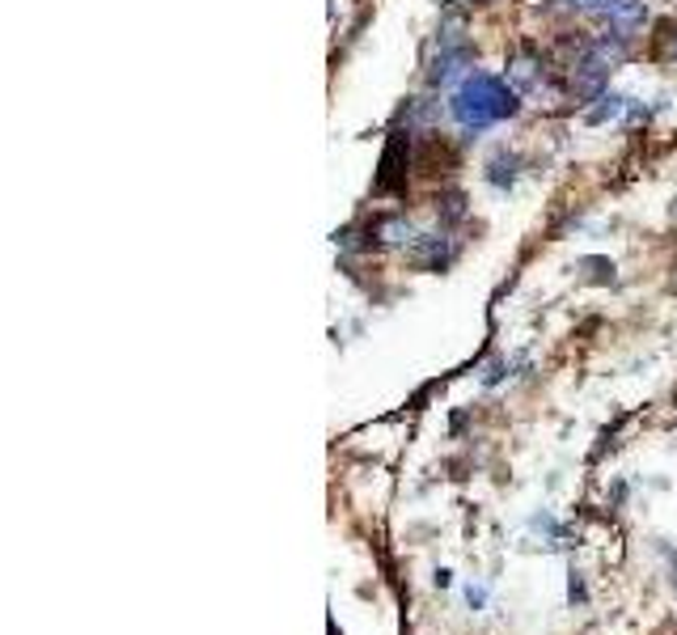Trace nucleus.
Returning <instances> with one entry per match:
<instances>
[{"instance_id":"obj_6","label":"nucleus","mask_w":677,"mask_h":635,"mask_svg":"<svg viewBox=\"0 0 677 635\" xmlns=\"http://www.w3.org/2000/svg\"><path fill=\"white\" fill-rule=\"evenodd\" d=\"M597 103L602 106L584 110V119H589V123H609V119H618V115H622V98H618V94H602Z\"/></svg>"},{"instance_id":"obj_4","label":"nucleus","mask_w":677,"mask_h":635,"mask_svg":"<svg viewBox=\"0 0 677 635\" xmlns=\"http://www.w3.org/2000/svg\"><path fill=\"white\" fill-rule=\"evenodd\" d=\"M449 259H454V247H449V238H445V233H428V238H420V242L411 247V263H415V267H424V272H440V267H449Z\"/></svg>"},{"instance_id":"obj_5","label":"nucleus","mask_w":677,"mask_h":635,"mask_svg":"<svg viewBox=\"0 0 677 635\" xmlns=\"http://www.w3.org/2000/svg\"><path fill=\"white\" fill-rule=\"evenodd\" d=\"M517 175H521V157H517V153H496V157L487 161V182L499 187V191H508V187L517 182Z\"/></svg>"},{"instance_id":"obj_2","label":"nucleus","mask_w":677,"mask_h":635,"mask_svg":"<svg viewBox=\"0 0 677 635\" xmlns=\"http://www.w3.org/2000/svg\"><path fill=\"white\" fill-rule=\"evenodd\" d=\"M470 64H474V47L466 43V47H436V60H432L428 69V85L432 89H440V85H462L466 76H470Z\"/></svg>"},{"instance_id":"obj_9","label":"nucleus","mask_w":677,"mask_h":635,"mask_svg":"<svg viewBox=\"0 0 677 635\" xmlns=\"http://www.w3.org/2000/svg\"><path fill=\"white\" fill-rule=\"evenodd\" d=\"M470 4H492V0H470Z\"/></svg>"},{"instance_id":"obj_1","label":"nucleus","mask_w":677,"mask_h":635,"mask_svg":"<svg viewBox=\"0 0 677 635\" xmlns=\"http://www.w3.org/2000/svg\"><path fill=\"white\" fill-rule=\"evenodd\" d=\"M521 110V94L496 72H470L449 98V115L462 132H487L499 119H512Z\"/></svg>"},{"instance_id":"obj_8","label":"nucleus","mask_w":677,"mask_h":635,"mask_svg":"<svg viewBox=\"0 0 677 635\" xmlns=\"http://www.w3.org/2000/svg\"><path fill=\"white\" fill-rule=\"evenodd\" d=\"M466 601H470L474 610H483V606H487V589H483V585H470V589H466Z\"/></svg>"},{"instance_id":"obj_3","label":"nucleus","mask_w":677,"mask_h":635,"mask_svg":"<svg viewBox=\"0 0 677 635\" xmlns=\"http://www.w3.org/2000/svg\"><path fill=\"white\" fill-rule=\"evenodd\" d=\"M597 17L609 22V31H636L648 22V4L643 0H602V9H597Z\"/></svg>"},{"instance_id":"obj_10","label":"nucleus","mask_w":677,"mask_h":635,"mask_svg":"<svg viewBox=\"0 0 677 635\" xmlns=\"http://www.w3.org/2000/svg\"><path fill=\"white\" fill-rule=\"evenodd\" d=\"M674 56H677V43H674Z\"/></svg>"},{"instance_id":"obj_7","label":"nucleus","mask_w":677,"mask_h":635,"mask_svg":"<svg viewBox=\"0 0 677 635\" xmlns=\"http://www.w3.org/2000/svg\"><path fill=\"white\" fill-rule=\"evenodd\" d=\"M559 9H576V13H597L602 9V0H555Z\"/></svg>"}]
</instances>
